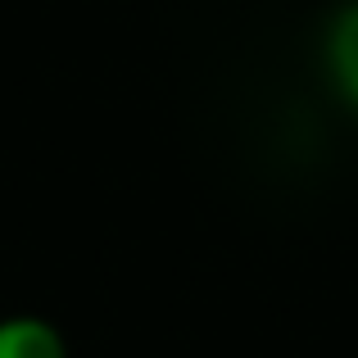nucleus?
I'll list each match as a JSON object with an SVG mask.
<instances>
[{
    "instance_id": "nucleus-2",
    "label": "nucleus",
    "mask_w": 358,
    "mask_h": 358,
    "mask_svg": "<svg viewBox=\"0 0 358 358\" xmlns=\"http://www.w3.org/2000/svg\"><path fill=\"white\" fill-rule=\"evenodd\" d=\"M327 73L345 105L358 109V0H350L327 27Z\"/></svg>"
},
{
    "instance_id": "nucleus-1",
    "label": "nucleus",
    "mask_w": 358,
    "mask_h": 358,
    "mask_svg": "<svg viewBox=\"0 0 358 358\" xmlns=\"http://www.w3.org/2000/svg\"><path fill=\"white\" fill-rule=\"evenodd\" d=\"M0 358H69V341L50 317L9 313L0 317Z\"/></svg>"
}]
</instances>
